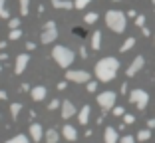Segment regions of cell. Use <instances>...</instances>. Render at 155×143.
<instances>
[{
	"label": "cell",
	"mask_w": 155,
	"mask_h": 143,
	"mask_svg": "<svg viewBox=\"0 0 155 143\" xmlns=\"http://www.w3.org/2000/svg\"><path fill=\"white\" fill-rule=\"evenodd\" d=\"M119 143H135V137H133V135H123V137L119 139Z\"/></svg>",
	"instance_id": "cell-32"
},
{
	"label": "cell",
	"mask_w": 155,
	"mask_h": 143,
	"mask_svg": "<svg viewBox=\"0 0 155 143\" xmlns=\"http://www.w3.org/2000/svg\"><path fill=\"white\" fill-rule=\"evenodd\" d=\"M90 113H91V107L84 106L82 109L78 111V123H80V125H87V121H90Z\"/></svg>",
	"instance_id": "cell-15"
},
{
	"label": "cell",
	"mask_w": 155,
	"mask_h": 143,
	"mask_svg": "<svg viewBox=\"0 0 155 143\" xmlns=\"http://www.w3.org/2000/svg\"><path fill=\"white\" fill-rule=\"evenodd\" d=\"M91 50H94V52L101 50V32H100V30H96L94 36H91Z\"/></svg>",
	"instance_id": "cell-17"
},
{
	"label": "cell",
	"mask_w": 155,
	"mask_h": 143,
	"mask_svg": "<svg viewBox=\"0 0 155 143\" xmlns=\"http://www.w3.org/2000/svg\"><path fill=\"white\" fill-rule=\"evenodd\" d=\"M8 26H10V30L18 28L20 26V18H8Z\"/></svg>",
	"instance_id": "cell-30"
},
{
	"label": "cell",
	"mask_w": 155,
	"mask_h": 143,
	"mask_svg": "<svg viewBox=\"0 0 155 143\" xmlns=\"http://www.w3.org/2000/svg\"><path fill=\"white\" fill-rule=\"evenodd\" d=\"M143 66H145V58H143V56H135V58L131 60V64L127 66V70H125V76H127V78L137 76L143 70Z\"/></svg>",
	"instance_id": "cell-8"
},
{
	"label": "cell",
	"mask_w": 155,
	"mask_h": 143,
	"mask_svg": "<svg viewBox=\"0 0 155 143\" xmlns=\"http://www.w3.org/2000/svg\"><path fill=\"white\" fill-rule=\"evenodd\" d=\"M60 106H62V102H60V99H52V102L48 103V109H50V111H54V109H58Z\"/></svg>",
	"instance_id": "cell-29"
},
{
	"label": "cell",
	"mask_w": 155,
	"mask_h": 143,
	"mask_svg": "<svg viewBox=\"0 0 155 143\" xmlns=\"http://www.w3.org/2000/svg\"><path fill=\"white\" fill-rule=\"evenodd\" d=\"M62 137H64L66 141H76L78 139V129L74 127V125L66 123L64 127H62Z\"/></svg>",
	"instance_id": "cell-13"
},
{
	"label": "cell",
	"mask_w": 155,
	"mask_h": 143,
	"mask_svg": "<svg viewBox=\"0 0 155 143\" xmlns=\"http://www.w3.org/2000/svg\"><path fill=\"white\" fill-rule=\"evenodd\" d=\"M28 64H30V54H18L16 60H14V74L16 76L24 74V70L28 68Z\"/></svg>",
	"instance_id": "cell-9"
},
{
	"label": "cell",
	"mask_w": 155,
	"mask_h": 143,
	"mask_svg": "<svg viewBox=\"0 0 155 143\" xmlns=\"http://www.w3.org/2000/svg\"><path fill=\"white\" fill-rule=\"evenodd\" d=\"M20 36H22V30H20V28H14V30H10L8 40H10V42H14V40H18Z\"/></svg>",
	"instance_id": "cell-26"
},
{
	"label": "cell",
	"mask_w": 155,
	"mask_h": 143,
	"mask_svg": "<svg viewBox=\"0 0 155 143\" xmlns=\"http://www.w3.org/2000/svg\"><path fill=\"white\" fill-rule=\"evenodd\" d=\"M26 48H28V50H34V48H36V44H32V42H28V44H26Z\"/></svg>",
	"instance_id": "cell-37"
},
{
	"label": "cell",
	"mask_w": 155,
	"mask_h": 143,
	"mask_svg": "<svg viewBox=\"0 0 155 143\" xmlns=\"http://www.w3.org/2000/svg\"><path fill=\"white\" fill-rule=\"evenodd\" d=\"M151 137V129H141L139 133H137V141H147V139Z\"/></svg>",
	"instance_id": "cell-24"
},
{
	"label": "cell",
	"mask_w": 155,
	"mask_h": 143,
	"mask_svg": "<svg viewBox=\"0 0 155 143\" xmlns=\"http://www.w3.org/2000/svg\"><path fill=\"white\" fill-rule=\"evenodd\" d=\"M97 18H100V16H97V12H87L86 16H84V22H86V24H96Z\"/></svg>",
	"instance_id": "cell-22"
},
{
	"label": "cell",
	"mask_w": 155,
	"mask_h": 143,
	"mask_svg": "<svg viewBox=\"0 0 155 143\" xmlns=\"http://www.w3.org/2000/svg\"><path fill=\"white\" fill-rule=\"evenodd\" d=\"M28 12H30V0H20V14L26 16Z\"/></svg>",
	"instance_id": "cell-25"
},
{
	"label": "cell",
	"mask_w": 155,
	"mask_h": 143,
	"mask_svg": "<svg viewBox=\"0 0 155 143\" xmlns=\"http://www.w3.org/2000/svg\"><path fill=\"white\" fill-rule=\"evenodd\" d=\"M46 96H48L46 86H36V88L30 89V97H32L34 102H42V99H46Z\"/></svg>",
	"instance_id": "cell-12"
},
{
	"label": "cell",
	"mask_w": 155,
	"mask_h": 143,
	"mask_svg": "<svg viewBox=\"0 0 155 143\" xmlns=\"http://www.w3.org/2000/svg\"><path fill=\"white\" fill-rule=\"evenodd\" d=\"M104 143H119V135H117V131H115V127H105Z\"/></svg>",
	"instance_id": "cell-14"
},
{
	"label": "cell",
	"mask_w": 155,
	"mask_h": 143,
	"mask_svg": "<svg viewBox=\"0 0 155 143\" xmlns=\"http://www.w3.org/2000/svg\"><path fill=\"white\" fill-rule=\"evenodd\" d=\"M0 18H10V12L8 8H6V0H0Z\"/></svg>",
	"instance_id": "cell-23"
},
{
	"label": "cell",
	"mask_w": 155,
	"mask_h": 143,
	"mask_svg": "<svg viewBox=\"0 0 155 143\" xmlns=\"http://www.w3.org/2000/svg\"><path fill=\"white\" fill-rule=\"evenodd\" d=\"M52 6L54 8H62V10H72L74 8V0H52Z\"/></svg>",
	"instance_id": "cell-16"
},
{
	"label": "cell",
	"mask_w": 155,
	"mask_h": 143,
	"mask_svg": "<svg viewBox=\"0 0 155 143\" xmlns=\"http://www.w3.org/2000/svg\"><path fill=\"white\" fill-rule=\"evenodd\" d=\"M153 127H155V119H153V117H151V119L147 121V129H153Z\"/></svg>",
	"instance_id": "cell-35"
},
{
	"label": "cell",
	"mask_w": 155,
	"mask_h": 143,
	"mask_svg": "<svg viewBox=\"0 0 155 143\" xmlns=\"http://www.w3.org/2000/svg\"><path fill=\"white\" fill-rule=\"evenodd\" d=\"M90 78L91 76L87 74L86 70H70L68 68V72H66V80H68V82H74V83H87Z\"/></svg>",
	"instance_id": "cell-7"
},
{
	"label": "cell",
	"mask_w": 155,
	"mask_h": 143,
	"mask_svg": "<svg viewBox=\"0 0 155 143\" xmlns=\"http://www.w3.org/2000/svg\"><path fill=\"white\" fill-rule=\"evenodd\" d=\"M66 86H68V82H60V83H58V89L62 92V89H66Z\"/></svg>",
	"instance_id": "cell-36"
},
{
	"label": "cell",
	"mask_w": 155,
	"mask_h": 143,
	"mask_svg": "<svg viewBox=\"0 0 155 143\" xmlns=\"http://www.w3.org/2000/svg\"><path fill=\"white\" fill-rule=\"evenodd\" d=\"M58 40V24L54 20H48V22L42 26V34H40V42L42 44H54Z\"/></svg>",
	"instance_id": "cell-4"
},
{
	"label": "cell",
	"mask_w": 155,
	"mask_h": 143,
	"mask_svg": "<svg viewBox=\"0 0 155 143\" xmlns=\"http://www.w3.org/2000/svg\"><path fill=\"white\" fill-rule=\"evenodd\" d=\"M52 60H54L62 70H68L70 66L74 64V60H76V54L72 52V48L62 46V44H60V46L52 48Z\"/></svg>",
	"instance_id": "cell-3"
},
{
	"label": "cell",
	"mask_w": 155,
	"mask_h": 143,
	"mask_svg": "<svg viewBox=\"0 0 155 143\" xmlns=\"http://www.w3.org/2000/svg\"><path fill=\"white\" fill-rule=\"evenodd\" d=\"M123 113H125V109H123V107H119V106L114 107V115H115V117H121Z\"/></svg>",
	"instance_id": "cell-33"
},
{
	"label": "cell",
	"mask_w": 155,
	"mask_h": 143,
	"mask_svg": "<svg viewBox=\"0 0 155 143\" xmlns=\"http://www.w3.org/2000/svg\"><path fill=\"white\" fill-rule=\"evenodd\" d=\"M6 97H8V96H6V92H2V89H0V99H6Z\"/></svg>",
	"instance_id": "cell-39"
},
{
	"label": "cell",
	"mask_w": 155,
	"mask_h": 143,
	"mask_svg": "<svg viewBox=\"0 0 155 143\" xmlns=\"http://www.w3.org/2000/svg\"><path fill=\"white\" fill-rule=\"evenodd\" d=\"M4 143H30V139H28V137H26L24 133H18V135H14V137L6 139Z\"/></svg>",
	"instance_id": "cell-20"
},
{
	"label": "cell",
	"mask_w": 155,
	"mask_h": 143,
	"mask_svg": "<svg viewBox=\"0 0 155 143\" xmlns=\"http://www.w3.org/2000/svg\"><path fill=\"white\" fill-rule=\"evenodd\" d=\"M0 72H2V66H0Z\"/></svg>",
	"instance_id": "cell-41"
},
{
	"label": "cell",
	"mask_w": 155,
	"mask_h": 143,
	"mask_svg": "<svg viewBox=\"0 0 155 143\" xmlns=\"http://www.w3.org/2000/svg\"><path fill=\"white\" fill-rule=\"evenodd\" d=\"M105 24H107V28H110L114 34H121L125 32V28H127V16H125V12H121V10H107L105 12Z\"/></svg>",
	"instance_id": "cell-2"
},
{
	"label": "cell",
	"mask_w": 155,
	"mask_h": 143,
	"mask_svg": "<svg viewBox=\"0 0 155 143\" xmlns=\"http://www.w3.org/2000/svg\"><path fill=\"white\" fill-rule=\"evenodd\" d=\"M129 102H131L139 111H143L147 106H149V93H147L145 89H139V88L131 89V92H129Z\"/></svg>",
	"instance_id": "cell-5"
},
{
	"label": "cell",
	"mask_w": 155,
	"mask_h": 143,
	"mask_svg": "<svg viewBox=\"0 0 155 143\" xmlns=\"http://www.w3.org/2000/svg\"><path fill=\"white\" fill-rule=\"evenodd\" d=\"M20 111H22V103H10V115L14 117V119H18V115H20Z\"/></svg>",
	"instance_id": "cell-21"
},
{
	"label": "cell",
	"mask_w": 155,
	"mask_h": 143,
	"mask_svg": "<svg viewBox=\"0 0 155 143\" xmlns=\"http://www.w3.org/2000/svg\"><path fill=\"white\" fill-rule=\"evenodd\" d=\"M60 113H62V119H70V117L78 115V109L70 99H66V102H62V106H60Z\"/></svg>",
	"instance_id": "cell-10"
},
{
	"label": "cell",
	"mask_w": 155,
	"mask_h": 143,
	"mask_svg": "<svg viewBox=\"0 0 155 143\" xmlns=\"http://www.w3.org/2000/svg\"><path fill=\"white\" fill-rule=\"evenodd\" d=\"M44 137H46V143H58V139H60V133H58V129H48L44 133Z\"/></svg>",
	"instance_id": "cell-18"
},
{
	"label": "cell",
	"mask_w": 155,
	"mask_h": 143,
	"mask_svg": "<svg viewBox=\"0 0 155 143\" xmlns=\"http://www.w3.org/2000/svg\"><path fill=\"white\" fill-rule=\"evenodd\" d=\"M135 24L139 28H143L145 26V16H143V14H139V16H135Z\"/></svg>",
	"instance_id": "cell-31"
},
{
	"label": "cell",
	"mask_w": 155,
	"mask_h": 143,
	"mask_svg": "<svg viewBox=\"0 0 155 143\" xmlns=\"http://www.w3.org/2000/svg\"><path fill=\"white\" fill-rule=\"evenodd\" d=\"M80 54H82V58H86V56H87V52H86V48H80Z\"/></svg>",
	"instance_id": "cell-38"
},
{
	"label": "cell",
	"mask_w": 155,
	"mask_h": 143,
	"mask_svg": "<svg viewBox=\"0 0 155 143\" xmlns=\"http://www.w3.org/2000/svg\"><path fill=\"white\" fill-rule=\"evenodd\" d=\"M114 2H121V0H114Z\"/></svg>",
	"instance_id": "cell-40"
},
{
	"label": "cell",
	"mask_w": 155,
	"mask_h": 143,
	"mask_svg": "<svg viewBox=\"0 0 155 143\" xmlns=\"http://www.w3.org/2000/svg\"><path fill=\"white\" fill-rule=\"evenodd\" d=\"M86 86H87V92H91V93L97 92V83H96V82H87Z\"/></svg>",
	"instance_id": "cell-34"
},
{
	"label": "cell",
	"mask_w": 155,
	"mask_h": 143,
	"mask_svg": "<svg viewBox=\"0 0 155 143\" xmlns=\"http://www.w3.org/2000/svg\"><path fill=\"white\" fill-rule=\"evenodd\" d=\"M115 102H117V93L115 92H101L100 96H97V106H100L101 109H105V111L114 109Z\"/></svg>",
	"instance_id": "cell-6"
},
{
	"label": "cell",
	"mask_w": 155,
	"mask_h": 143,
	"mask_svg": "<svg viewBox=\"0 0 155 143\" xmlns=\"http://www.w3.org/2000/svg\"><path fill=\"white\" fill-rule=\"evenodd\" d=\"M151 2H153V4H155V0H151Z\"/></svg>",
	"instance_id": "cell-42"
},
{
	"label": "cell",
	"mask_w": 155,
	"mask_h": 143,
	"mask_svg": "<svg viewBox=\"0 0 155 143\" xmlns=\"http://www.w3.org/2000/svg\"><path fill=\"white\" fill-rule=\"evenodd\" d=\"M123 123L125 125H131V123H135V115H133V113H123Z\"/></svg>",
	"instance_id": "cell-28"
},
{
	"label": "cell",
	"mask_w": 155,
	"mask_h": 143,
	"mask_svg": "<svg viewBox=\"0 0 155 143\" xmlns=\"http://www.w3.org/2000/svg\"><path fill=\"white\" fill-rule=\"evenodd\" d=\"M133 46H135V38H133V36H129V38H125V42L121 44V48H119V52H123V54H125V52H129V50H131Z\"/></svg>",
	"instance_id": "cell-19"
},
{
	"label": "cell",
	"mask_w": 155,
	"mask_h": 143,
	"mask_svg": "<svg viewBox=\"0 0 155 143\" xmlns=\"http://www.w3.org/2000/svg\"><path fill=\"white\" fill-rule=\"evenodd\" d=\"M90 2H91V0H74V8H76V10H84Z\"/></svg>",
	"instance_id": "cell-27"
},
{
	"label": "cell",
	"mask_w": 155,
	"mask_h": 143,
	"mask_svg": "<svg viewBox=\"0 0 155 143\" xmlns=\"http://www.w3.org/2000/svg\"><path fill=\"white\" fill-rule=\"evenodd\" d=\"M30 139H32L34 143H40L42 139H44V127H42L40 123H30Z\"/></svg>",
	"instance_id": "cell-11"
},
{
	"label": "cell",
	"mask_w": 155,
	"mask_h": 143,
	"mask_svg": "<svg viewBox=\"0 0 155 143\" xmlns=\"http://www.w3.org/2000/svg\"><path fill=\"white\" fill-rule=\"evenodd\" d=\"M94 72H96V78L100 80V82L110 83V82L115 80V76H117V72H119V60L114 58V56H105V58L97 60Z\"/></svg>",
	"instance_id": "cell-1"
}]
</instances>
